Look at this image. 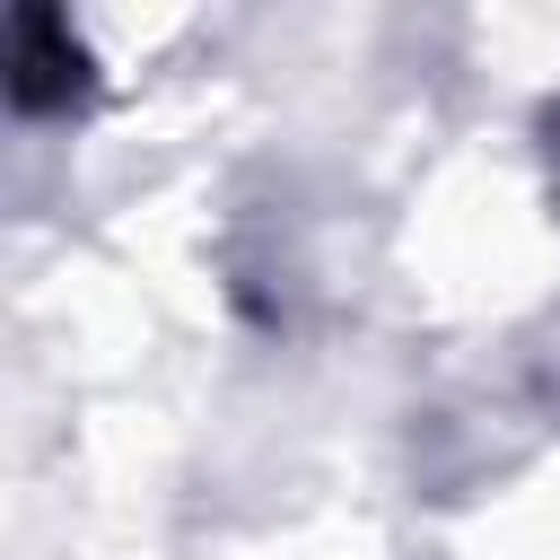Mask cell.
<instances>
[{
    "instance_id": "cell-1",
    "label": "cell",
    "mask_w": 560,
    "mask_h": 560,
    "mask_svg": "<svg viewBox=\"0 0 560 560\" xmlns=\"http://www.w3.org/2000/svg\"><path fill=\"white\" fill-rule=\"evenodd\" d=\"M79 88H88V61H79L70 26L52 9H18L9 18V96H18V114H61V105H79Z\"/></svg>"
}]
</instances>
